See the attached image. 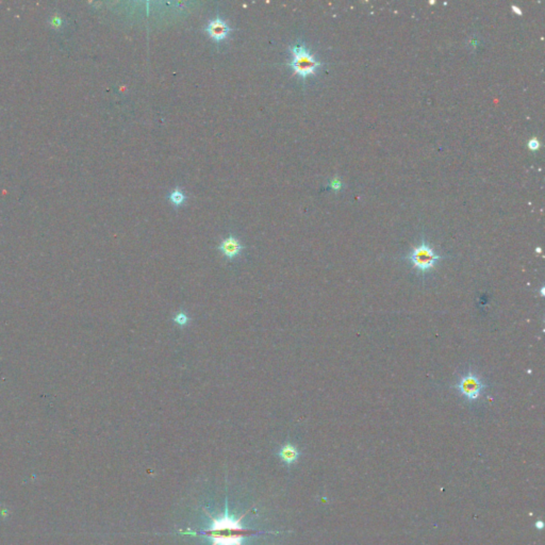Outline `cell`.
<instances>
[{
  "label": "cell",
  "mask_w": 545,
  "mask_h": 545,
  "mask_svg": "<svg viewBox=\"0 0 545 545\" xmlns=\"http://www.w3.org/2000/svg\"><path fill=\"white\" fill-rule=\"evenodd\" d=\"M204 513L207 517L212 520V525L210 528L204 529V531H179L180 534L183 535H189V536H203L206 538L212 540V545H243L242 541L245 538H248L251 536H260V535H278L281 532H262V531H255V529L243 527L241 522L244 519V517L247 515L244 513L239 519H234L233 517L229 516L228 511V502L226 499L225 504V510L223 515L219 518H213L211 513L207 510L203 509Z\"/></svg>",
  "instance_id": "cell-1"
},
{
  "label": "cell",
  "mask_w": 545,
  "mask_h": 545,
  "mask_svg": "<svg viewBox=\"0 0 545 545\" xmlns=\"http://www.w3.org/2000/svg\"><path fill=\"white\" fill-rule=\"evenodd\" d=\"M290 51L292 57H293L290 63V66L293 69L295 75H298L303 79H306L310 75H314L317 69L322 65V63L315 59L313 54L304 45L292 46L290 47Z\"/></svg>",
  "instance_id": "cell-2"
},
{
  "label": "cell",
  "mask_w": 545,
  "mask_h": 545,
  "mask_svg": "<svg viewBox=\"0 0 545 545\" xmlns=\"http://www.w3.org/2000/svg\"><path fill=\"white\" fill-rule=\"evenodd\" d=\"M416 270L423 274L428 273L440 261L441 256L434 251L424 239L420 246L415 247L407 257Z\"/></svg>",
  "instance_id": "cell-3"
},
{
  "label": "cell",
  "mask_w": 545,
  "mask_h": 545,
  "mask_svg": "<svg viewBox=\"0 0 545 545\" xmlns=\"http://www.w3.org/2000/svg\"><path fill=\"white\" fill-rule=\"evenodd\" d=\"M455 388L468 400H475L484 391L485 384L475 374L469 372L460 379L459 382L455 385Z\"/></svg>",
  "instance_id": "cell-4"
},
{
  "label": "cell",
  "mask_w": 545,
  "mask_h": 545,
  "mask_svg": "<svg viewBox=\"0 0 545 545\" xmlns=\"http://www.w3.org/2000/svg\"><path fill=\"white\" fill-rule=\"evenodd\" d=\"M206 31L210 37H212L216 42H219L228 36L231 29L228 27V25L223 19L216 17L209 22V25L206 27Z\"/></svg>",
  "instance_id": "cell-5"
},
{
  "label": "cell",
  "mask_w": 545,
  "mask_h": 545,
  "mask_svg": "<svg viewBox=\"0 0 545 545\" xmlns=\"http://www.w3.org/2000/svg\"><path fill=\"white\" fill-rule=\"evenodd\" d=\"M218 249L222 251L223 255L226 256L227 258L233 259L238 255H240V252L243 249V245L240 243L238 239H235L234 236L230 235L229 238L225 239L222 243H220Z\"/></svg>",
  "instance_id": "cell-6"
},
{
  "label": "cell",
  "mask_w": 545,
  "mask_h": 545,
  "mask_svg": "<svg viewBox=\"0 0 545 545\" xmlns=\"http://www.w3.org/2000/svg\"><path fill=\"white\" fill-rule=\"evenodd\" d=\"M301 456L298 449L290 443L281 446V448L278 451V457L286 464H293L297 461V459Z\"/></svg>",
  "instance_id": "cell-7"
},
{
  "label": "cell",
  "mask_w": 545,
  "mask_h": 545,
  "mask_svg": "<svg viewBox=\"0 0 545 545\" xmlns=\"http://www.w3.org/2000/svg\"><path fill=\"white\" fill-rule=\"evenodd\" d=\"M169 198L173 204H175V206H181V204H182L185 200V196L179 188H176L175 191H173L171 193Z\"/></svg>",
  "instance_id": "cell-8"
},
{
  "label": "cell",
  "mask_w": 545,
  "mask_h": 545,
  "mask_svg": "<svg viewBox=\"0 0 545 545\" xmlns=\"http://www.w3.org/2000/svg\"><path fill=\"white\" fill-rule=\"evenodd\" d=\"M174 320H175V322L178 324V325H180V326H184L185 324L187 323V321H188V318L186 317V314H185V313L180 312V313H178V314L176 315L175 319H174Z\"/></svg>",
  "instance_id": "cell-9"
},
{
  "label": "cell",
  "mask_w": 545,
  "mask_h": 545,
  "mask_svg": "<svg viewBox=\"0 0 545 545\" xmlns=\"http://www.w3.org/2000/svg\"><path fill=\"white\" fill-rule=\"evenodd\" d=\"M539 146H540V143L537 139H532L531 141L528 142V147L531 148L532 151H537V149L539 148Z\"/></svg>",
  "instance_id": "cell-10"
},
{
  "label": "cell",
  "mask_w": 545,
  "mask_h": 545,
  "mask_svg": "<svg viewBox=\"0 0 545 545\" xmlns=\"http://www.w3.org/2000/svg\"><path fill=\"white\" fill-rule=\"evenodd\" d=\"M10 517V510L5 506L0 507V518L1 519H7Z\"/></svg>",
  "instance_id": "cell-11"
},
{
  "label": "cell",
  "mask_w": 545,
  "mask_h": 545,
  "mask_svg": "<svg viewBox=\"0 0 545 545\" xmlns=\"http://www.w3.org/2000/svg\"><path fill=\"white\" fill-rule=\"evenodd\" d=\"M330 186L333 187V188H335V189H340V188H341V186H342V183H341V181H340V180L335 179V180L331 181Z\"/></svg>",
  "instance_id": "cell-12"
},
{
  "label": "cell",
  "mask_w": 545,
  "mask_h": 545,
  "mask_svg": "<svg viewBox=\"0 0 545 545\" xmlns=\"http://www.w3.org/2000/svg\"><path fill=\"white\" fill-rule=\"evenodd\" d=\"M511 9H512V11H515V12H516V13H518L519 15H521V14H522V12H521V10L519 9V7H518V6H516V5H512V6H511Z\"/></svg>",
  "instance_id": "cell-13"
}]
</instances>
